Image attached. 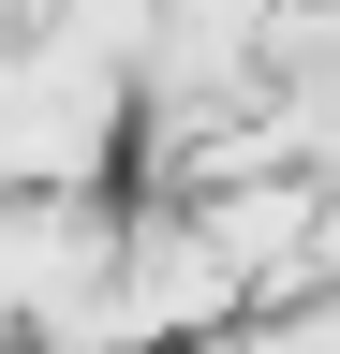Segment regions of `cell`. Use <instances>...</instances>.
<instances>
[{
  "mask_svg": "<svg viewBox=\"0 0 340 354\" xmlns=\"http://www.w3.org/2000/svg\"><path fill=\"white\" fill-rule=\"evenodd\" d=\"M104 281H118V207H89V177H15L0 192V325L60 339Z\"/></svg>",
  "mask_w": 340,
  "mask_h": 354,
  "instance_id": "6da1fadb",
  "label": "cell"
},
{
  "mask_svg": "<svg viewBox=\"0 0 340 354\" xmlns=\"http://www.w3.org/2000/svg\"><path fill=\"white\" fill-rule=\"evenodd\" d=\"M118 310H134V339H222L251 310V281L207 236V207H134L118 221Z\"/></svg>",
  "mask_w": 340,
  "mask_h": 354,
  "instance_id": "7a4b0ae2",
  "label": "cell"
},
{
  "mask_svg": "<svg viewBox=\"0 0 340 354\" xmlns=\"http://www.w3.org/2000/svg\"><path fill=\"white\" fill-rule=\"evenodd\" d=\"M15 30H30V0H0V44H15Z\"/></svg>",
  "mask_w": 340,
  "mask_h": 354,
  "instance_id": "3957f363",
  "label": "cell"
}]
</instances>
